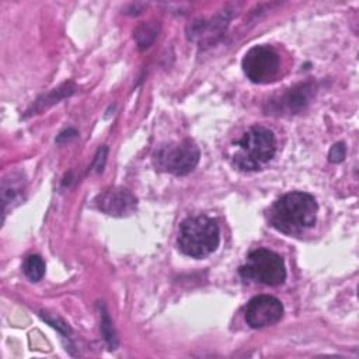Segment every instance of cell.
<instances>
[{
    "label": "cell",
    "mask_w": 359,
    "mask_h": 359,
    "mask_svg": "<svg viewBox=\"0 0 359 359\" xmlns=\"http://www.w3.org/2000/svg\"><path fill=\"white\" fill-rule=\"evenodd\" d=\"M317 210L313 195L302 191L287 192L271 206L269 223L280 233L300 236L316 224Z\"/></svg>",
    "instance_id": "6da1fadb"
},
{
    "label": "cell",
    "mask_w": 359,
    "mask_h": 359,
    "mask_svg": "<svg viewBox=\"0 0 359 359\" xmlns=\"http://www.w3.org/2000/svg\"><path fill=\"white\" fill-rule=\"evenodd\" d=\"M220 243V231L217 223L205 216H188L180 224L178 247L192 258H205L210 255Z\"/></svg>",
    "instance_id": "7a4b0ae2"
},
{
    "label": "cell",
    "mask_w": 359,
    "mask_h": 359,
    "mask_svg": "<svg viewBox=\"0 0 359 359\" xmlns=\"http://www.w3.org/2000/svg\"><path fill=\"white\" fill-rule=\"evenodd\" d=\"M276 151V140L268 128L251 126L236 143L233 164L243 171H257L265 165Z\"/></svg>",
    "instance_id": "3957f363"
},
{
    "label": "cell",
    "mask_w": 359,
    "mask_h": 359,
    "mask_svg": "<svg viewBox=\"0 0 359 359\" xmlns=\"http://www.w3.org/2000/svg\"><path fill=\"white\" fill-rule=\"evenodd\" d=\"M199 157V147L191 139H184L158 146L153 153V164L158 171L185 175L196 167Z\"/></svg>",
    "instance_id": "277c9868"
},
{
    "label": "cell",
    "mask_w": 359,
    "mask_h": 359,
    "mask_svg": "<svg viewBox=\"0 0 359 359\" xmlns=\"http://www.w3.org/2000/svg\"><path fill=\"white\" fill-rule=\"evenodd\" d=\"M240 275L266 286H279L286 279L283 258L266 248H258L248 254L247 262L240 266Z\"/></svg>",
    "instance_id": "5b68a950"
},
{
    "label": "cell",
    "mask_w": 359,
    "mask_h": 359,
    "mask_svg": "<svg viewBox=\"0 0 359 359\" xmlns=\"http://www.w3.org/2000/svg\"><path fill=\"white\" fill-rule=\"evenodd\" d=\"M279 55L268 45L252 46L243 57V72L252 81L258 84L272 81L279 72Z\"/></svg>",
    "instance_id": "8992f818"
},
{
    "label": "cell",
    "mask_w": 359,
    "mask_h": 359,
    "mask_svg": "<svg viewBox=\"0 0 359 359\" xmlns=\"http://www.w3.org/2000/svg\"><path fill=\"white\" fill-rule=\"evenodd\" d=\"M244 317L251 328H265L276 324L283 317V304L273 296L258 294L247 303Z\"/></svg>",
    "instance_id": "52a82bcc"
},
{
    "label": "cell",
    "mask_w": 359,
    "mask_h": 359,
    "mask_svg": "<svg viewBox=\"0 0 359 359\" xmlns=\"http://www.w3.org/2000/svg\"><path fill=\"white\" fill-rule=\"evenodd\" d=\"M94 202L101 212L115 217L129 216L136 210L137 206L136 196L129 189L121 187L105 189L97 195Z\"/></svg>",
    "instance_id": "ba28073f"
},
{
    "label": "cell",
    "mask_w": 359,
    "mask_h": 359,
    "mask_svg": "<svg viewBox=\"0 0 359 359\" xmlns=\"http://www.w3.org/2000/svg\"><path fill=\"white\" fill-rule=\"evenodd\" d=\"M310 94H311L310 84H300V86L294 87L293 90H290V93L285 97V100H286L285 102H286L289 111L297 112V111L303 109L310 100Z\"/></svg>",
    "instance_id": "9c48e42d"
},
{
    "label": "cell",
    "mask_w": 359,
    "mask_h": 359,
    "mask_svg": "<svg viewBox=\"0 0 359 359\" xmlns=\"http://www.w3.org/2000/svg\"><path fill=\"white\" fill-rule=\"evenodd\" d=\"M22 271L31 282H38L45 275V262L39 255H28L24 261Z\"/></svg>",
    "instance_id": "30bf717a"
},
{
    "label": "cell",
    "mask_w": 359,
    "mask_h": 359,
    "mask_svg": "<svg viewBox=\"0 0 359 359\" xmlns=\"http://www.w3.org/2000/svg\"><path fill=\"white\" fill-rule=\"evenodd\" d=\"M157 32H158V25L156 22L150 21V22L140 24L135 31V39L137 42V46L140 49L150 46V43L157 36Z\"/></svg>",
    "instance_id": "8fae6325"
},
{
    "label": "cell",
    "mask_w": 359,
    "mask_h": 359,
    "mask_svg": "<svg viewBox=\"0 0 359 359\" xmlns=\"http://www.w3.org/2000/svg\"><path fill=\"white\" fill-rule=\"evenodd\" d=\"M101 330H102L104 338L107 339L108 345L111 346L109 349H115V346H116V337H115V332H114V328H112L111 320H109V317H108V314H107V313H102Z\"/></svg>",
    "instance_id": "7c38bea8"
},
{
    "label": "cell",
    "mask_w": 359,
    "mask_h": 359,
    "mask_svg": "<svg viewBox=\"0 0 359 359\" xmlns=\"http://www.w3.org/2000/svg\"><path fill=\"white\" fill-rule=\"evenodd\" d=\"M345 154H346L345 144L342 142H338V143H335L331 147V150L328 153V160L331 163H339V161H342L345 158Z\"/></svg>",
    "instance_id": "4fadbf2b"
}]
</instances>
